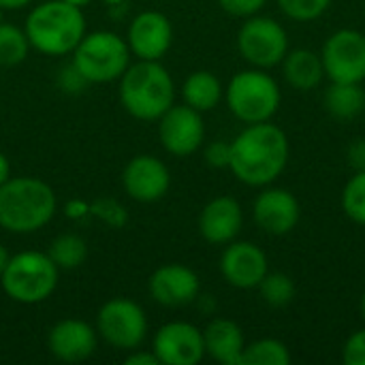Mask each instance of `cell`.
I'll list each match as a JSON object with an SVG mask.
<instances>
[{
	"mask_svg": "<svg viewBox=\"0 0 365 365\" xmlns=\"http://www.w3.org/2000/svg\"><path fill=\"white\" fill-rule=\"evenodd\" d=\"M289 137L269 122L246 124L231 141V173L246 186L263 188L274 184L289 165Z\"/></svg>",
	"mask_w": 365,
	"mask_h": 365,
	"instance_id": "obj_1",
	"label": "cell"
},
{
	"mask_svg": "<svg viewBox=\"0 0 365 365\" xmlns=\"http://www.w3.org/2000/svg\"><path fill=\"white\" fill-rule=\"evenodd\" d=\"M56 210L53 188L38 178H9L0 186V227L9 233H34L51 222Z\"/></svg>",
	"mask_w": 365,
	"mask_h": 365,
	"instance_id": "obj_2",
	"label": "cell"
},
{
	"mask_svg": "<svg viewBox=\"0 0 365 365\" xmlns=\"http://www.w3.org/2000/svg\"><path fill=\"white\" fill-rule=\"evenodd\" d=\"M120 103L137 120L154 122L175 103L171 73L158 60H137L120 77Z\"/></svg>",
	"mask_w": 365,
	"mask_h": 365,
	"instance_id": "obj_3",
	"label": "cell"
},
{
	"mask_svg": "<svg viewBox=\"0 0 365 365\" xmlns=\"http://www.w3.org/2000/svg\"><path fill=\"white\" fill-rule=\"evenodd\" d=\"M26 36L30 47L45 56H66L86 36L83 11L64 0L36 4L26 17Z\"/></svg>",
	"mask_w": 365,
	"mask_h": 365,
	"instance_id": "obj_4",
	"label": "cell"
},
{
	"mask_svg": "<svg viewBox=\"0 0 365 365\" xmlns=\"http://www.w3.org/2000/svg\"><path fill=\"white\" fill-rule=\"evenodd\" d=\"M58 278L60 269L47 252L24 250L9 257L6 267L0 276V284L13 302L34 306L53 295Z\"/></svg>",
	"mask_w": 365,
	"mask_h": 365,
	"instance_id": "obj_5",
	"label": "cell"
},
{
	"mask_svg": "<svg viewBox=\"0 0 365 365\" xmlns=\"http://www.w3.org/2000/svg\"><path fill=\"white\" fill-rule=\"evenodd\" d=\"M225 101L231 113L244 124L269 122L282 103L278 81L265 68H246L231 77L225 88Z\"/></svg>",
	"mask_w": 365,
	"mask_h": 365,
	"instance_id": "obj_6",
	"label": "cell"
},
{
	"mask_svg": "<svg viewBox=\"0 0 365 365\" xmlns=\"http://www.w3.org/2000/svg\"><path fill=\"white\" fill-rule=\"evenodd\" d=\"M130 56L126 38L111 30H96L86 32L73 49V66L86 83H111L124 75Z\"/></svg>",
	"mask_w": 365,
	"mask_h": 365,
	"instance_id": "obj_7",
	"label": "cell"
},
{
	"mask_svg": "<svg viewBox=\"0 0 365 365\" xmlns=\"http://www.w3.org/2000/svg\"><path fill=\"white\" fill-rule=\"evenodd\" d=\"M237 51L255 68H274L289 53V34L284 26L267 15L246 17L237 32Z\"/></svg>",
	"mask_w": 365,
	"mask_h": 365,
	"instance_id": "obj_8",
	"label": "cell"
},
{
	"mask_svg": "<svg viewBox=\"0 0 365 365\" xmlns=\"http://www.w3.org/2000/svg\"><path fill=\"white\" fill-rule=\"evenodd\" d=\"M96 334L118 351H135L148 336V317L137 302L113 297L96 314Z\"/></svg>",
	"mask_w": 365,
	"mask_h": 365,
	"instance_id": "obj_9",
	"label": "cell"
},
{
	"mask_svg": "<svg viewBox=\"0 0 365 365\" xmlns=\"http://www.w3.org/2000/svg\"><path fill=\"white\" fill-rule=\"evenodd\" d=\"M325 77L329 81H365V34L353 28H342L334 32L321 51Z\"/></svg>",
	"mask_w": 365,
	"mask_h": 365,
	"instance_id": "obj_10",
	"label": "cell"
},
{
	"mask_svg": "<svg viewBox=\"0 0 365 365\" xmlns=\"http://www.w3.org/2000/svg\"><path fill=\"white\" fill-rule=\"evenodd\" d=\"M158 139L173 156H190L205 141L203 113L184 105H171L158 118Z\"/></svg>",
	"mask_w": 365,
	"mask_h": 365,
	"instance_id": "obj_11",
	"label": "cell"
},
{
	"mask_svg": "<svg viewBox=\"0 0 365 365\" xmlns=\"http://www.w3.org/2000/svg\"><path fill=\"white\" fill-rule=\"evenodd\" d=\"M152 351L163 365H197L205 357L203 329L186 321H171L156 331Z\"/></svg>",
	"mask_w": 365,
	"mask_h": 365,
	"instance_id": "obj_12",
	"label": "cell"
},
{
	"mask_svg": "<svg viewBox=\"0 0 365 365\" xmlns=\"http://www.w3.org/2000/svg\"><path fill=\"white\" fill-rule=\"evenodd\" d=\"M269 272L267 255L252 242H229L220 257V274L227 284L248 291L257 289Z\"/></svg>",
	"mask_w": 365,
	"mask_h": 365,
	"instance_id": "obj_13",
	"label": "cell"
},
{
	"mask_svg": "<svg viewBox=\"0 0 365 365\" xmlns=\"http://www.w3.org/2000/svg\"><path fill=\"white\" fill-rule=\"evenodd\" d=\"M122 186L130 199L139 203H154L169 192L171 173L160 158L152 154H139L126 163L122 173Z\"/></svg>",
	"mask_w": 365,
	"mask_h": 365,
	"instance_id": "obj_14",
	"label": "cell"
},
{
	"mask_svg": "<svg viewBox=\"0 0 365 365\" xmlns=\"http://www.w3.org/2000/svg\"><path fill=\"white\" fill-rule=\"evenodd\" d=\"M252 218L257 227L267 235H289L299 225L302 205L291 190L263 186L261 195L255 199Z\"/></svg>",
	"mask_w": 365,
	"mask_h": 365,
	"instance_id": "obj_15",
	"label": "cell"
},
{
	"mask_svg": "<svg viewBox=\"0 0 365 365\" xmlns=\"http://www.w3.org/2000/svg\"><path fill=\"white\" fill-rule=\"evenodd\" d=\"M148 291L150 297L165 308H184L199 299L201 280L190 267L182 263H167L150 276Z\"/></svg>",
	"mask_w": 365,
	"mask_h": 365,
	"instance_id": "obj_16",
	"label": "cell"
},
{
	"mask_svg": "<svg viewBox=\"0 0 365 365\" xmlns=\"http://www.w3.org/2000/svg\"><path fill=\"white\" fill-rule=\"evenodd\" d=\"M126 43L139 60H160L173 43L171 19L160 11L139 13L128 26Z\"/></svg>",
	"mask_w": 365,
	"mask_h": 365,
	"instance_id": "obj_17",
	"label": "cell"
},
{
	"mask_svg": "<svg viewBox=\"0 0 365 365\" xmlns=\"http://www.w3.org/2000/svg\"><path fill=\"white\" fill-rule=\"evenodd\" d=\"M98 334L96 327L79 319H64L56 323L47 334L49 353L64 364H81L96 351Z\"/></svg>",
	"mask_w": 365,
	"mask_h": 365,
	"instance_id": "obj_18",
	"label": "cell"
},
{
	"mask_svg": "<svg viewBox=\"0 0 365 365\" xmlns=\"http://www.w3.org/2000/svg\"><path fill=\"white\" fill-rule=\"evenodd\" d=\"M244 227V210L237 199L229 195L214 197L199 214V233L207 244L227 246L237 240Z\"/></svg>",
	"mask_w": 365,
	"mask_h": 365,
	"instance_id": "obj_19",
	"label": "cell"
},
{
	"mask_svg": "<svg viewBox=\"0 0 365 365\" xmlns=\"http://www.w3.org/2000/svg\"><path fill=\"white\" fill-rule=\"evenodd\" d=\"M205 355L222 365H242L246 338L242 327L231 319H214L203 329Z\"/></svg>",
	"mask_w": 365,
	"mask_h": 365,
	"instance_id": "obj_20",
	"label": "cell"
},
{
	"mask_svg": "<svg viewBox=\"0 0 365 365\" xmlns=\"http://www.w3.org/2000/svg\"><path fill=\"white\" fill-rule=\"evenodd\" d=\"M282 75L293 90H299V92L314 90L317 86H321L325 77L321 53L306 49V47L289 51L282 60Z\"/></svg>",
	"mask_w": 365,
	"mask_h": 365,
	"instance_id": "obj_21",
	"label": "cell"
},
{
	"mask_svg": "<svg viewBox=\"0 0 365 365\" xmlns=\"http://www.w3.org/2000/svg\"><path fill=\"white\" fill-rule=\"evenodd\" d=\"M182 98L188 107L205 113L225 98V88L212 71H195L182 83Z\"/></svg>",
	"mask_w": 365,
	"mask_h": 365,
	"instance_id": "obj_22",
	"label": "cell"
},
{
	"mask_svg": "<svg viewBox=\"0 0 365 365\" xmlns=\"http://www.w3.org/2000/svg\"><path fill=\"white\" fill-rule=\"evenodd\" d=\"M325 109L336 120H353L361 115L365 109V90L361 83L331 81L325 90Z\"/></svg>",
	"mask_w": 365,
	"mask_h": 365,
	"instance_id": "obj_23",
	"label": "cell"
},
{
	"mask_svg": "<svg viewBox=\"0 0 365 365\" xmlns=\"http://www.w3.org/2000/svg\"><path fill=\"white\" fill-rule=\"evenodd\" d=\"M47 255L58 269H77L88 259V244L75 233H62L49 244Z\"/></svg>",
	"mask_w": 365,
	"mask_h": 365,
	"instance_id": "obj_24",
	"label": "cell"
},
{
	"mask_svg": "<svg viewBox=\"0 0 365 365\" xmlns=\"http://www.w3.org/2000/svg\"><path fill=\"white\" fill-rule=\"evenodd\" d=\"M293 361L289 346L276 338H261L246 344L242 365H289Z\"/></svg>",
	"mask_w": 365,
	"mask_h": 365,
	"instance_id": "obj_25",
	"label": "cell"
},
{
	"mask_svg": "<svg viewBox=\"0 0 365 365\" xmlns=\"http://www.w3.org/2000/svg\"><path fill=\"white\" fill-rule=\"evenodd\" d=\"M257 289L263 302L272 308H287L295 299V293H297L295 280L282 272H267V276L261 280Z\"/></svg>",
	"mask_w": 365,
	"mask_h": 365,
	"instance_id": "obj_26",
	"label": "cell"
},
{
	"mask_svg": "<svg viewBox=\"0 0 365 365\" xmlns=\"http://www.w3.org/2000/svg\"><path fill=\"white\" fill-rule=\"evenodd\" d=\"M30 41L26 30L13 24H0V66H17L26 60Z\"/></svg>",
	"mask_w": 365,
	"mask_h": 365,
	"instance_id": "obj_27",
	"label": "cell"
},
{
	"mask_svg": "<svg viewBox=\"0 0 365 365\" xmlns=\"http://www.w3.org/2000/svg\"><path fill=\"white\" fill-rule=\"evenodd\" d=\"M342 210L346 218L365 227V171H355L342 190Z\"/></svg>",
	"mask_w": 365,
	"mask_h": 365,
	"instance_id": "obj_28",
	"label": "cell"
},
{
	"mask_svg": "<svg viewBox=\"0 0 365 365\" xmlns=\"http://www.w3.org/2000/svg\"><path fill=\"white\" fill-rule=\"evenodd\" d=\"M90 216H94L96 220H101L103 225L111 227V229H124L128 222V212L126 207L111 199V197H103L90 203Z\"/></svg>",
	"mask_w": 365,
	"mask_h": 365,
	"instance_id": "obj_29",
	"label": "cell"
},
{
	"mask_svg": "<svg viewBox=\"0 0 365 365\" xmlns=\"http://www.w3.org/2000/svg\"><path fill=\"white\" fill-rule=\"evenodd\" d=\"M282 13L295 21H314L331 4V0H278Z\"/></svg>",
	"mask_w": 365,
	"mask_h": 365,
	"instance_id": "obj_30",
	"label": "cell"
},
{
	"mask_svg": "<svg viewBox=\"0 0 365 365\" xmlns=\"http://www.w3.org/2000/svg\"><path fill=\"white\" fill-rule=\"evenodd\" d=\"M203 156H205V163L212 169H229V163H231V141L218 139V141L207 143Z\"/></svg>",
	"mask_w": 365,
	"mask_h": 365,
	"instance_id": "obj_31",
	"label": "cell"
},
{
	"mask_svg": "<svg viewBox=\"0 0 365 365\" xmlns=\"http://www.w3.org/2000/svg\"><path fill=\"white\" fill-rule=\"evenodd\" d=\"M344 365H365V327L355 331L342 346Z\"/></svg>",
	"mask_w": 365,
	"mask_h": 365,
	"instance_id": "obj_32",
	"label": "cell"
},
{
	"mask_svg": "<svg viewBox=\"0 0 365 365\" xmlns=\"http://www.w3.org/2000/svg\"><path fill=\"white\" fill-rule=\"evenodd\" d=\"M267 0H218V4L222 6L225 13L233 15V17H252L257 15Z\"/></svg>",
	"mask_w": 365,
	"mask_h": 365,
	"instance_id": "obj_33",
	"label": "cell"
},
{
	"mask_svg": "<svg viewBox=\"0 0 365 365\" xmlns=\"http://www.w3.org/2000/svg\"><path fill=\"white\" fill-rule=\"evenodd\" d=\"M346 163L353 171H365V139H355L349 143Z\"/></svg>",
	"mask_w": 365,
	"mask_h": 365,
	"instance_id": "obj_34",
	"label": "cell"
},
{
	"mask_svg": "<svg viewBox=\"0 0 365 365\" xmlns=\"http://www.w3.org/2000/svg\"><path fill=\"white\" fill-rule=\"evenodd\" d=\"M64 216L73 222H81L90 216V203L83 199H68L62 207Z\"/></svg>",
	"mask_w": 365,
	"mask_h": 365,
	"instance_id": "obj_35",
	"label": "cell"
},
{
	"mask_svg": "<svg viewBox=\"0 0 365 365\" xmlns=\"http://www.w3.org/2000/svg\"><path fill=\"white\" fill-rule=\"evenodd\" d=\"M126 365H160L154 351H130V355L124 359Z\"/></svg>",
	"mask_w": 365,
	"mask_h": 365,
	"instance_id": "obj_36",
	"label": "cell"
},
{
	"mask_svg": "<svg viewBox=\"0 0 365 365\" xmlns=\"http://www.w3.org/2000/svg\"><path fill=\"white\" fill-rule=\"evenodd\" d=\"M32 0H0V9L2 11H15V9H24L28 6Z\"/></svg>",
	"mask_w": 365,
	"mask_h": 365,
	"instance_id": "obj_37",
	"label": "cell"
},
{
	"mask_svg": "<svg viewBox=\"0 0 365 365\" xmlns=\"http://www.w3.org/2000/svg\"><path fill=\"white\" fill-rule=\"evenodd\" d=\"M11 178V165H9V158L0 152V186Z\"/></svg>",
	"mask_w": 365,
	"mask_h": 365,
	"instance_id": "obj_38",
	"label": "cell"
},
{
	"mask_svg": "<svg viewBox=\"0 0 365 365\" xmlns=\"http://www.w3.org/2000/svg\"><path fill=\"white\" fill-rule=\"evenodd\" d=\"M6 261H9V252L4 250V246H0V276H2V272L6 267Z\"/></svg>",
	"mask_w": 365,
	"mask_h": 365,
	"instance_id": "obj_39",
	"label": "cell"
},
{
	"mask_svg": "<svg viewBox=\"0 0 365 365\" xmlns=\"http://www.w3.org/2000/svg\"><path fill=\"white\" fill-rule=\"evenodd\" d=\"M64 2H68V4H75V6H79V9H83L86 4H90L92 0H64Z\"/></svg>",
	"mask_w": 365,
	"mask_h": 365,
	"instance_id": "obj_40",
	"label": "cell"
},
{
	"mask_svg": "<svg viewBox=\"0 0 365 365\" xmlns=\"http://www.w3.org/2000/svg\"><path fill=\"white\" fill-rule=\"evenodd\" d=\"M109 6H120V4H124V0H105Z\"/></svg>",
	"mask_w": 365,
	"mask_h": 365,
	"instance_id": "obj_41",
	"label": "cell"
},
{
	"mask_svg": "<svg viewBox=\"0 0 365 365\" xmlns=\"http://www.w3.org/2000/svg\"><path fill=\"white\" fill-rule=\"evenodd\" d=\"M361 317H364V321H365V291H364V295H361Z\"/></svg>",
	"mask_w": 365,
	"mask_h": 365,
	"instance_id": "obj_42",
	"label": "cell"
},
{
	"mask_svg": "<svg viewBox=\"0 0 365 365\" xmlns=\"http://www.w3.org/2000/svg\"><path fill=\"white\" fill-rule=\"evenodd\" d=\"M2 21H4V11L0 9V24H2Z\"/></svg>",
	"mask_w": 365,
	"mask_h": 365,
	"instance_id": "obj_43",
	"label": "cell"
}]
</instances>
